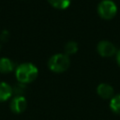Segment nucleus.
I'll list each match as a JSON object with an SVG mask.
<instances>
[{
  "label": "nucleus",
  "instance_id": "nucleus-2",
  "mask_svg": "<svg viewBox=\"0 0 120 120\" xmlns=\"http://www.w3.org/2000/svg\"><path fill=\"white\" fill-rule=\"evenodd\" d=\"M70 65L69 56L66 53H55L48 60V68L55 73L65 72Z\"/></svg>",
  "mask_w": 120,
  "mask_h": 120
},
{
  "label": "nucleus",
  "instance_id": "nucleus-7",
  "mask_svg": "<svg viewBox=\"0 0 120 120\" xmlns=\"http://www.w3.org/2000/svg\"><path fill=\"white\" fill-rule=\"evenodd\" d=\"M12 95H13L12 87L5 82H0V102L8 100Z\"/></svg>",
  "mask_w": 120,
  "mask_h": 120
},
{
  "label": "nucleus",
  "instance_id": "nucleus-11",
  "mask_svg": "<svg viewBox=\"0 0 120 120\" xmlns=\"http://www.w3.org/2000/svg\"><path fill=\"white\" fill-rule=\"evenodd\" d=\"M78 49H79L78 43L76 41H73V40H70V41L67 42L65 44V47H64L65 53L67 55H71V54L76 53L78 52Z\"/></svg>",
  "mask_w": 120,
  "mask_h": 120
},
{
  "label": "nucleus",
  "instance_id": "nucleus-15",
  "mask_svg": "<svg viewBox=\"0 0 120 120\" xmlns=\"http://www.w3.org/2000/svg\"><path fill=\"white\" fill-rule=\"evenodd\" d=\"M0 49H1V46H0Z\"/></svg>",
  "mask_w": 120,
  "mask_h": 120
},
{
  "label": "nucleus",
  "instance_id": "nucleus-12",
  "mask_svg": "<svg viewBox=\"0 0 120 120\" xmlns=\"http://www.w3.org/2000/svg\"><path fill=\"white\" fill-rule=\"evenodd\" d=\"M12 89H13V93L15 94V96H22V94L25 91V84L19 82Z\"/></svg>",
  "mask_w": 120,
  "mask_h": 120
},
{
  "label": "nucleus",
  "instance_id": "nucleus-4",
  "mask_svg": "<svg viewBox=\"0 0 120 120\" xmlns=\"http://www.w3.org/2000/svg\"><path fill=\"white\" fill-rule=\"evenodd\" d=\"M97 51L102 57H112L116 55L117 49L115 45L109 40H101L97 45Z\"/></svg>",
  "mask_w": 120,
  "mask_h": 120
},
{
  "label": "nucleus",
  "instance_id": "nucleus-6",
  "mask_svg": "<svg viewBox=\"0 0 120 120\" xmlns=\"http://www.w3.org/2000/svg\"><path fill=\"white\" fill-rule=\"evenodd\" d=\"M97 93H98V95L100 98H102L104 99L112 98L114 96L113 95L114 91H113L112 86L110 85L109 83H105V82L100 83V84L98 85V87H97Z\"/></svg>",
  "mask_w": 120,
  "mask_h": 120
},
{
  "label": "nucleus",
  "instance_id": "nucleus-10",
  "mask_svg": "<svg viewBox=\"0 0 120 120\" xmlns=\"http://www.w3.org/2000/svg\"><path fill=\"white\" fill-rule=\"evenodd\" d=\"M110 108L114 113L120 114V94L114 95L111 98V100H110Z\"/></svg>",
  "mask_w": 120,
  "mask_h": 120
},
{
  "label": "nucleus",
  "instance_id": "nucleus-9",
  "mask_svg": "<svg viewBox=\"0 0 120 120\" xmlns=\"http://www.w3.org/2000/svg\"><path fill=\"white\" fill-rule=\"evenodd\" d=\"M49 4L57 9H66L69 7L71 0H48Z\"/></svg>",
  "mask_w": 120,
  "mask_h": 120
},
{
  "label": "nucleus",
  "instance_id": "nucleus-14",
  "mask_svg": "<svg viewBox=\"0 0 120 120\" xmlns=\"http://www.w3.org/2000/svg\"><path fill=\"white\" fill-rule=\"evenodd\" d=\"M116 62H117L118 66L120 67V50H118L116 52Z\"/></svg>",
  "mask_w": 120,
  "mask_h": 120
},
{
  "label": "nucleus",
  "instance_id": "nucleus-5",
  "mask_svg": "<svg viewBox=\"0 0 120 120\" xmlns=\"http://www.w3.org/2000/svg\"><path fill=\"white\" fill-rule=\"evenodd\" d=\"M27 107L26 98L23 96H15L9 103V108L14 113H22Z\"/></svg>",
  "mask_w": 120,
  "mask_h": 120
},
{
  "label": "nucleus",
  "instance_id": "nucleus-8",
  "mask_svg": "<svg viewBox=\"0 0 120 120\" xmlns=\"http://www.w3.org/2000/svg\"><path fill=\"white\" fill-rule=\"evenodd\" d=\"M15 68V64L12 60H10L8 57H2L0 58V72L7 74L13 71Z\"/></svg>",
  "mask_w": 120,
  "mask_h": 120
},
{
  "label": "nucleus",
  "instance_id": "nucleus-3",
  "mask_svg": "<svg viewBox=\"0 0 120 120\" xmlns=\"http://www.w3.org/2000/svg\"><path fill=\"white\" fill-rule=\"evenodd\" d=\"M98 13L103 20H112L117 13V6L112 0H102L98 6Z\"/></svg>",
  "mask_w": 120,
  "mask_h": 120
},
{
  "label": "nucleus",
  "instance_id": "nucleus-13",
  "mask_svg": "<svg viewBox=\"0 0 120 120\" xmlns=\"http://www.w3.org/2000/svg\"><path fill=\"white\" fill-rule=\"evenodd\" d=\"M9 38V33L8 30H3L0 34V40L3 42H7Z\"/></svg>",
  "mask_w": 120,
  "mask_h": 120
},
{
  "label": "nucleus",
  "instance_id": "nucleus-1",
  "mask_svg": "<svg viewBox=\"0 0 120 120\" xmlns=\"http://www.w3.org/2000/svg\"><path fill=\"white\" fill-rule=\"evenodd\" d=\"M38 75V69L32 63H22L15 68V76L18 82L23 84L34 82Z\"/></svg>",
  "mask_w": 120,
  "mask_h": 120
}]
</instances>
